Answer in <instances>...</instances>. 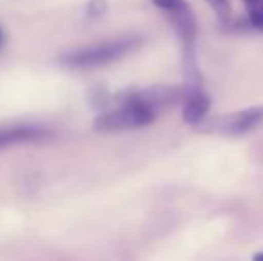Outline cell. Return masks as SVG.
I'll use <instances>...</instances> for the list:
<instances>
[{
  "instance_id": "cell-3",
  "label": "cell",
  "mask_w": 263,
  "mask_h": 261,
  "mask_svg": "<svg viewBox=\"0 0 263 261\" xmlns=\"http://www.w3.org/2000/svg\"><path fill=\"white\" fill-rule=\"evenodd\" d=\"M263 124V106L247 108L242 111L228 113L218 116H206L202 122L195 126V129L208 134H222V136H243L247 132L258 129Z\"/></svg>"
},
{
  "instance_id": "cell-6",
  "label": "cell",
  "mask_w": 263,
  "mask_h": 261,
  "mask_svg": "<svg viewBox=\"0 0 263 261\" xmlns=\"http://www.w3.org/2000/svg\"><path fill=\"white\" fill-rule=\"evenodd\" d=\"M50 138V131L40 126H11L0 129V150L7 147L24 145V143H36Z\"/></svg>"
},
{
  "instance_id": "cell-2",
  "label": "cell",
  "mask_w": 263,
  "mask_h": 261,
  "mask_svg": "<svg viewBox=\"0 0 263 261\" xmlns=\"http://www.w3.org/2000/svg\"><path fill=\"white\" fill-rule=\"evenodd\" d=\"M117 109H111L95 118L93 129L97 132H117V131H131L140 129L156 120V115L142 104L140 101L131 97V91H124L118 95Z\"/></svg>"
},
{
  "instance_id": "cell-5",
  "label": "cell",
  "mask_w": 263,
  "mask_h": 261,
  "mask_svg": "<svg viewBox=\"0 0 263 261\" xmlns=\"http://www.w3.org/2000/svg\"><path fill=\"white\" fill-rule=\"evenodd\" d=\"M131 97L145 104L154 115L174 108L184 101L183 86H166V84H156V86L143 88V90L131 91Z\"/></svg>"
},
{
  "instance_id": "cell-7",
  "label": "cell",
  "mask_w": 263,
  "mask_h": 261,
  "mask_svg": "<svg viewBox=\"0 0 263 261\" xmlns=\"http://www.w3.org/2000/svg\"><path fill=\"white\" fill-rule=\"evenodd\" d=\"M184 109H183V118L188 126H197L199 122L208 116L211 98L206 95L204 90L194 91V93H188L184 97Z\"/></svg>"
},
{
  "instance_id": "cell-1",
  "label": "cell",
  "mask_w": 263,
  "mask_h": 261,
  "mask_svg": "<svg viewBox=\"0 0 263 261\" xmlns=\"http://www.w3.org/2000/svg\"><path fill=\"white\" fill-rule=\"evenodd\" d=\"M140 45H142V39L136 38V36L109 39V42L95 43V45L90 47L70 50V52L61 56V63L68 66V68L76 70L99 68V66H106L115 63V61H120L127 54L135 52Z\"/></svg>"
},
{
  "instance_id": "cell-10",
  "label": "cell",
  "mask_w": 263,
  "mask_h": 261,
  "mask_svg": "<svg viewBox=\"0 0 263 261\" xmlns=\"http://www.w3.org/2000/svg\"><path fill=\"white\" fill-rule=\"evenodd\" d=\"M106 11V2L104 0H91L90 6H88V13L90 16H99Z\"/></svg>"
},
{
  "instance_id": "cell-4",
  "label": "cell",
  "mask_w": 263,
  "mask_h": 261,
  "mask_svg": "<svg viewBox=\"0 0 263 261\" xmlns=\"http://www.w3.org/2000/svg\"><path fill=\"white\" fill-rule=\"evenodd\" d=\"M153 4L168 16L174 25L184 54L195 52V38H197V22L192 13L190 6L184 0H153Z\"/></svg>"
},
{
  "instance_id": "cell-11",
  "label": "cell",
  "mask_w": 263,
  "mask_h": 261,
  "mask_svg": "<svg viewBox=\"0 0 263 261\" xmlns=\"http://www.w3.org/2000/svg\"><path fill=\"white\" fill-rule=\"evenodd\" d=\"M4 42H6V34H4V29L0 27V47L4 45Z\"/></svg>"
},
{
  "instance_id": "cell-8",
  "label": "cell",
  "mask_w": 263,
  "mask_h": 261,
  "mask_svg": "<svg viewBox=\"0 0 263 261\" xmlns=\"http://www.w3.org/2000/svg\"><path fill=\"white\" fill-rule=\"evenodd\" d=\"M249 18V25L263 32V0H242Z\"/></svg>"
},
{
  "instance_id": "cell-9",
  "label": "cell",
  "mask_w": 263,
  "mask_h": 261,
  "mask_svg": "<svg viewBox=\"0 0 263 261\" xmlns=\"http://www.w3.org/2000/svg\"><path fill=\"white\" fill-rule=\"evenodd\" d=\"M206 2L213 7V11L217 13V16L220 18L222 22L228 20L229 14H231V2H229V0H206Z\"/></svg>"
},
{
  "instance_id": "cell-12",
  "label": "cell",
  "mask_w": 263,
  "mask_h": 261,
  "mask_svg": "<svg viewBox=\"0 0 263 261\" xmlns=\"http://www.w3.org/2000/svg\"><path fill=\"white\" fill-rule=\"evenodd\" d=\"M253 261H263V252H258V254H254Z\"/></svg>"
}]
</instances>
